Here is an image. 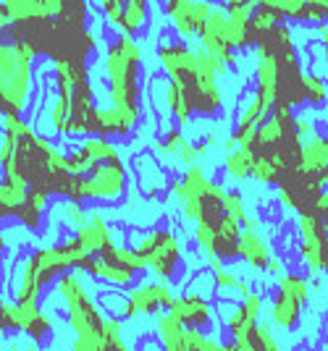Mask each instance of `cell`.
<instances>
[{
    "label": "cell",
    "instance_id": "43",
    "mask_svg": "<svg viewBox=\"0 0 328 351\" xmlns=\"http://www.w3.org/2000/svg\"><path fill=\"white\" fill-rule=\"evenodd\" d=\"M318 351H328V330H326V341H323V346H320Z\"/></svg>",
    "mask_w": 328,
    "mask_h": 351
},
{
    "label": "cell",
    "instance_id": "19",
    "mask_svg": "<svg viewBox=\"0 0 328 351\" xmlns=\"http://www.w3.org/2000/svg\"><path fill=\"white\" fill-rule=\"evenodd\" d=\"M50 19L53 16L43 0H3V5H0V21H3L5 32L11 27L37 24V21H50Z\"/></svg>",
    "mask_w": 328,
    "mask_h": 351
},
{
    "label": "cell",
    "instance_id": "22",
    "mask_svg": "<svg viewBox=\"0 0 328 351\" xmlns=\"http://www.w3.org/2000/svg\"><path fill=\"white\" fill-rule=\"evenodd\" d=\"M71 351H134V349L124 341V320L108 317L103 336L74 338Z\"/></svg>",
    "mask_w": 328,
    "mask_h": 351
},
{
    "label": "cell",
    "instance_id": "5",
    "mask_svg": "<svg viewBox=\"0 0 328 351\" xmlns=\"http://www.w3.org/2000/svg\"><path fill=\"white\" fill-rule=\"evenodd\" d=\"M40 53L30 43L0 45V105L3 116H21L32 110L34 95V69L32 60Z\"/></svg>",
    "mask_w": 328,
    "mask_h": 351
},
{
    "label": "cell",
    "instance_id": "2",
    "mask_svg": "<svg viewBox=\"0 0 328 351\" xmlns=\"http://www.w3.org/2000/svg\"><path fill=\"white\" fill-rule=\"evenodd\" d=\"M158 58L163 66V73L171 79V84L187 95L192 103L194 116L215 118L224 110V95L218 89V73L224 76L229 69L218 66L208 53L200 47L192 50L181 43L163 40L158 47Z\"/></svg>",
    "mask_w": 328,
    "mask_h": 351
},
{
    "label": "cell",
    "instance_id": "36",
    "mask_svg": "<svg viewBox=\"0 0 328 351\" xmlns=\"http://www.w3.org/2000/svg\"><path fill=\"white\" fill-rule=\"evenodd\" d=\"M3 349L5 351H40V346H34L30 338H24V336H3Z\"/></svg>",
    "mask_w": 328,
    "mask_h": 351
},
{
    "label": "cell",
    "instance_id": "6",
    "mask_svg": "<svg viewBox=\"0 0 328 351\" xmlns=\"http://www.w3.org/2000/svg\"><path fill=\"white\" fill-rule=\"evenodd\" d=\"M56 296L63 304V317L69 330L76 338L103 336L108 315L97 304V296H92L87 289V273L71 270L56 283Z\"/></svg>",
    "mask_w": 328,
    "mask_h": 351
},
{
    "label": "cell",
    "instance_id": "34",
    "mask_svg": "<svg viewBox=\"0 0 328 351\" xmlns=\"http://www.w3.org/2000/svg\"><path fill=\"white\" fill-rule=\"evenodd\" d=\"M281 24H283V19L276 14V11L257 5V11H255L253 19H250V29H253V34H255V43H257L260 34H268V32H273L276 27H281Z\"/></svg>",
    "mask_w": 328,
    "mask_h": 351
},
{
    "label": "cell",
    "instance_id": "16",
    "mask_svg": "<svg viewBox=\"0 0 328 351\" xmlns=\"http://www.w3.org/2000/svg\"><path fill=\"white\" fill-rule=\"evenodd\" d=\"M168 312H171L184 328L202 330V333L213 330L215 315H218L210 299H202V296H194V293H187V291H181L179 296L174 299V304H171Z\"/></svg>",
    "mask_w": 328,
    "mask_h": 351
},
{
    "label": "cell",
    "instance_id": "14",
    "mask_svg": "<svg viewBox=\"0 0 328 351\" xmlns=\"http://www.w3.org/2000/svg\"><path fill=\"white\" fill-rule=\"evenodd\" d=\"M82 273H87L92 280H97V283H105V286H110V289H121V291H129V289H134L137 283H142V276L134 273V270H129V267H124L119 265L108 252L103 254H95V257H87L82 267H79Z\"/></svg>",
    "mask_w": 328,
    "mask_h": 351
},
{
    "label": "cell",
    "instance_id": "29",
    "mask_svg": "<svg viewBox=\"0 0 328 351\" xmlns=\"http://www.w3.org/2000/svg\"><path fill=\"white\" fill-rule=\"evenodd\" d=\"M56 220H60L66 228H71V231H79L87 220H90V213H84V207L82 202H74V199H60L58 205L53 207V213H50Z\"/></svg>",
    "mask_w": 328,
    "mask_h": 351
},
{
    "label": "cell",
    "instance_id": "32",
    "mask_svg": "<svg viewBox=\"0 0 328 351\" xmlns=\"http://www.w3.org/2000/svg\"><path fill=\"white\" fill-rule=\"evenodd\" d=\"M302 89H305V105L310 108H320L328 100V84L326 79L315 76V73H305L302 76Z\"/></svg>",
    "mask_w": 328,
    "mask_h": 351
},
{
    "label": "cell",
    "instance_id": "9",
    "mask_svg": "<svg viewBox=\"0 0 328 351\" xmlns=\"http://www.w3.org/2000/svg\"><path fill=\"white\" fill-rule=\"evenodd\" d=\"M129 191V171L124 160H108L95 171L79 178V199L76 202H121Z\"/></svg>",
    "mask_w": 328,
    "mask_h": 351
},
{
    "label": "cell",
    "instance_id": "11",
    "mask_svg": "<svg viewBox=\"0 0 328 351\" xmlns=\"http://www.w3.org/2000/svg\"><path fill=\"white\" fill-rule=\"evenodd\" d=\"M263 307H266V299L257 291H253L247 299H218L215 302V312L231 341H239L253 333L257 322L263 320Z\"/></svg>",
    "mask_w": 328,
    "mask_h": 351
},
{
    "label": "cell",
    "instance_id": "26",
    "mask_svg": "<svg viewBox=\"0 0 328 351\" xmlns=\"http://www.w3.org/2000/svg\"><path fill=\"white\" fill-rule=\"evenodd\" d=\"M27 199H30V189L27 186H19L14 181L3 178V184H0V213H3V218L19 220Z\"/></svg>",
    "mask_w": 328,
    "mask_h": 351
},
{
    "label": "cell",
    "instance_id": "8",
    "mask_svg": "<svg viewBox=\"0 0 328 351\" xmlns=\"http://www.w3.org/2000/svg\"><path fill=\"white\" fill-rule=\"evenodd\" d=\"M0 328L3 336H24L40 349L56 338V320L43 309V304H16L14 299H3L0 304Z\"/></svg>",
    "mask_w": 328,
    "mask_h": 351
},
{
    "label": "cell",
    "instance_id": "37",
    "mask_svg": "<svg viewBox=\"0 0 328 351\" xmlns=\"http://www.w3.org/2000/svg\"><path fill=\"white\" fill-rule=\"evenodd\" d=\"M137 351H165L163 343L158 341V336H142L137 343Z\"/></svg>",
    "mask_w": 328,
    "mask_h": 351
},
{
    "label": "cell",
    "instance_id": "40",
    "mask_svg": "<svg viewBox=\"0 0 328 351\" xmlns=\"http://www.w3.org/2000/svg\"><path fill=\"white\" fill-rule=\"evenodd\" d=\"M266 276H273V278H281L283 276V260L276 254L273 260L268 263V270H266Z\"/></svg>",
    "mask_w": 328,
    "mask_h": 351
},
{
    "label": "cell",
    "instance_id": "30",
    "mask_svg": "<svg viewBox=\"0 0 328 351\" xmlns=\"http://www.w3.org/2000/svg\"><path fill=\"white\" fill-rule=\"evenodd\" d=\"M97 304L103 307V312L108 317H116V320L126 322V309H129V296L121 289H100L97 291Z\"/></svg>",
    "mask_w": 328,
    "mask_h": 351
},
{
    "label": "cell",
    "instance_id": "18",
    "mask_svg": "<svg viewBox=\"0 0 328 351\" xmlns=\"http://www.w3.org/2000/svg\"><path fill=\"white\" fill-rule=\"evenodd\" d=\"M155 152H158V158H168V160H176L181 165H197V160L208 152V145L205 142H200V145H192L184 132L179 129H168L163 132V136L155 142Z\"/></svg>",
    "mask_w": 328,
    "mask_h": 351
},
{
    "label": "cell",
    "instance_id": "7",
    "mask_svg": "<svg viewBox=\"0 0 328 351\" xmlns=\"http://www.w3.org/2000/svg\"><path fill=\"white\" fill-rule=\"evenodd\" d=\"M129 247L145 260L148 273H152L155 280H163L168 286H176L184 280V252L179 236L171 228H150L134 234Z\"/></svg>",
    "mask_w": 328,
    "mask_h": 351
},
{
    "label": "cell",
    "instance_id": "42",
    "mask_svg": "<svg viewBox=\"0 0 328 351\" xmlns=\"http://www.w3.org/2000/svg\"><path fill=\"white\" fill-rule=\"evenodd\" d=\"M318 32H320V43H323V56H326V60H328V21L323 27H318Z\"/></svg>",
    "mask_w": 328,
    "mask_h": 351
},
{
    "label": "cell",
    "instance_id": "35",
    "mask_svg": "<svg viewBox=\"0 0 328 351\" xmlns=\"http://www.w3.org/2000/svg\"><path fill=\"white\" fill-rule=\"evenodd\" d=\"M226 210H229V213H231V215H234V218H237L239 223H242V226H244L247 220L253 218V215L247 213V205H244V197H242L239 191H229V197H226Z\"/></svg>",
    "mask_w": 328,
    "mask_h": 351
},
{
    "label": "cell",
    "instance_id": "39",
    "mask_svg": "<svg viewBox=\"0 0 328 351\" xmlns=\"http://www.w3.org/2000/svg\"><path fill=\"white\" fill-rule=\"evenodd\" d=\"M313 210L323 218V223H328V189L315 199V205H313Z\"/></svg>",
    "mask_w": 328,
    "mask_h": 351
},
{
    "label": "cell",
    "instance_id": "15",
    "mask_svg": "<svg viewBox=\"0 0 328 351\" xmlns=\"http://www.w3.org/2000/svg\"><path fill=\"white\" fill-rule=\"evenodd\" d=\"M215 5L208 0H165V14L181 37H194L205 29Z\"/></svg>",
    "mask_w": 328,
    "mask_h": 351
},
{
    "label": "cell",
    "instance_id": "17",
    "mask_svg": "<svg viewBox=\"0 0 328 351\" xmlns=\"http://www.w3.org/2000/svg\"><path fill=\"white\" fill-rule=\"evenodd\" d=\"M299 173L307 176L318 191L328 189V134L315 132L307 142H302Z\"/></svg>",
    "mask_w": 328,
    "mask_h": 351
},
{
    "label": "cell",
    "instance_id": "41",
    "mask_svg": "<svg viewBox=\"0 0 328 351\" xmlns=\"http://www.w3.org/2000/svg\"><path fill=\"white\" fill-rule=\"evenodd\" d=\"M244 5H257V0H224L226 11H234V8H244Z\"/></svg>",
    "mask_w": 328,
    "mask_h": 351
},
{
    "label": "cell",
    "instance_id": "24",
    "mask_svg": "<svg viewBox=\"0 0 328 351\" xmlns=\"http://www.w3.org/2000/svg\"><path fill=\"white\" fill-rule=\"evenodd\" d=\"M134 171L137 184H139V189L145 191V197H158L161 191L171 189V181L165 178L158 160L152 158V152H142L139 158H134Z\"/></svg>",
    "mask_w": 328,
    "mask_h": 351
},
{
    "label": "cell",
    "instance_id": "1",
    "mask_svg": "<svg viewBox=\"0 0 328 351\" xmlns=\"http://www.w3.org/2000/svg\"><path fill=\"white\" fill-rule=\"evenodd\" d=\"M3 178L27 189H43L56 176L66 173V155L50 139L40 136L21 116H3ZM50 197V194H47Z\"/></svg>",
    "mask_w": 328,
    "mask_h": 351
},
{
    "label": "cell",
    "instance_id": "33",
    "mask_svg": "<svg viewBox=\"0 0 328 351\" xmlns=\"http://www.w3.org/2000/svg\"><path fill=\"white\" fill-rule=\"evenodd\" d=\"M184 291L194 293V296H202V299H213V296H218L213 270H200V273H194L192 278L184 283Z\"/></svg>",
    "mask_w": 328,
    "mask_h": 351
},
{
    "label": "cell",
    "instance_id": "20",
    "mask_svg": "<svg viewBox=\"0 0 328 351\" xmlns=\"http://www.w3.org/2000/svg\"><path fill=\"white\" fill-rule=\"evenodd\" d=\"M302 307H307V304H302L297 296H292V293L283 291V289H276L268 304L270 325L276 330H281V333L297 330V325L302 322Z\"/></svg>",
    "mask_w": 328,
    "mask_h": 351
},
{
    "label": "cell",
    "instance_id": "38",
    "mask_svg": "<svg viewBox=\"0 0 328 351\" xmlns=\"http://www.w3.org/2000/svg\"><path fill=\"white\" fill-rule=\"evenodd\" d=\"M47 5V11H50V16L53 19H63V14H66V3L69 0H43Z\"/></svg>",
    "mask_w": 328,
    "mask_h": 351
},
{
    "label": "cell",
    "instance_id": "12",
    "mask_svg": "<svg viewBox=\"0 0 328 351\" xmlns=\"http://www.w3.org/2000/svg\"><path fill=\"white\" fill-rule=\"evenodd\" d=\"M129 296V309H126V320H137V317H158L171 309L176 293L174 286H168L163 280H142L134 289L126 291Z\"/></svg>",
    "mask_w": 328,
    "mask_h": 351
},
{
    "label": "cell",
    "instance_id": "4",
    "mask_svg": "<svg viewBox=\"0 0 328 351\" xmlns=\"http://www.w3.org/2000/svg\"><path fill=\"white\" fill-rule=\"evenodd\" d=\"M103 69L108 79V105L142 116V87H139L142 47L132 34H121L108 47Z\"/></svg>",
    "mask_w": 328,
    "mask_h": 351
},
{
    "label": "cell",
    "instance_id": "23",
    "mask_svg": "<svg viewBox=\"0 0 328 351\" xmlns=\"http://www.w3.org/2000/svg\"><path fill=\"white\" fill-rule=\"evenodd\" d=\"M76 239L82 241V247L87 252V257H95V254H103L105 249H110L116 241H113V231L110 226L105 223V218L100 213H90V220L76 231Z\"/></svg>",
    "mask_w": 328,
    "mask_h": 351
},
{
    "label": "cell",
    "instance_id": "13",
    "mask_svg": "<svg viewBox=\"0 0 328 351\" xmlns=\"http://www.w3.org/2000/svg\"><path fill=\"white\" fill-rule=\"evenodd\" d=\"M119 149L110 139H103V136H87L82 145L76 147L74 152L66 155V165H69V173L82 178L90 171H95L97 165H103L108 160H119Z\"/></svg>",
    "mask_w": 328,
    "mask_h": 351
},
{
    "label": "cell",
    "instance_id": "21",
    "mask_svg": "<svg viewBox=\"0 0 328 351\" xmlns=\"http://www.w3.org/2000/svg\"><path fill=\"white\" fill-rule=\"evenodd\" d=\"M273 249L266 241V236H260V228H244L242 239H239V260L253 267L257 273H266L268 263L273 260Z\"/></svg>",
    "mask_w": 328,
    "mask_h": 351
},
{
    "label": "cell",
    "instance_id": "10",
    "mask_svg": "<svg viewBox=\"0 0 328 351\" xmlns=\"http://www.w3.org/2000/svg\"><path fill=\"white\" fill-rule=\"evenodd\" d=\"M299 234V260L305 263L310 276H328V234L323 218L310 210L297 218Z\"/></svg>",
    "mask_w": 328,
    "mask_h": 351
},
{
    "label": "cell",
    "instance_id": "3",
    "mask_svg": "<svg viewBox=\"0 0 328 351\" xmlns=\"http://www.w3.org/2000/svg\"><path fill=\"white\" fill-rule=\"evenodd\" d=\"M84 260H87V252L76 236H69L50 247L34 249L16 263L11 278L5 280V286L11 289V299L16 304L40 307L47 289L56 286L66 273L79 270Z\"/></svg>",
    "mask_w": 328,
    "mask_h": 351
},
{
    "label": "cell",
    "instance_id": "44",
    "mask_svg": "<svg viewBox=\"0 0 328 351\" xmlns=\"http://www.w3.org/2000/svg\"><path fill=\"white\" fill-rule=\"evenodd\" d=\"M297 351H313V349H305V346H299V349Z\"/></svg>",
    "mask_w": 328,
    "mask_h": 351
},
{
    "label": "cell",
    "instance_id": "28",
    "mask_svg": "<svg viewBox=\"0 0 328 351\" xmlns=\"http://www.w3.org/2000/svg\"><path fill=\"white\" fill-rule=\"evenodd\" d=\"M253 165H255V158L247 147H234L231 152H226L224 171H226V176L234 178V181L253 178Z\"/></svg>",
    "mask_w": 328,
    "mask_h": 351
},
{
    "label": "cell",
    "instance_id": "25",
    "mask_svg": "<svg viewBox=\"0 0 328 351\" xmlns=\"http://www.w3.org/2000/svg\"><path fill=\"white\" fill-rule=\"evenodd\" d=\"M213 278H215V289H218V299H247L253 293V286L247 280L226 270V265L221 260H208Z\"/></svg>",
    "mask_w": 328,
    "mask_h": 351
},
{
    "label": "cell",
    "instance_id": "27",
    "mask_svg": "<svg viewBox=\"0 0 328 351\" xmlns=\"http://www.w3.org/2000/svg\"><path fill=\"white\" fill-rule=\"evenodd\" d=\"M148 16H150L148 0H124V11H121V24H119L121 34H132L134 37L137 32L145 29Z\"/></svg>",
    "mask_w": 328,
    "mask_h": 351
},
{
    "label": "cell",
    "instance_id": "31",
    "mask_svg": "<svg viewBox=\"0 0 328 351\" xmlns=\"http://www.w3.org/2000/svg\"><path fill=\"white\" fill-rule=\"evenodd\" d=\"M276 289H283V291H289L292 296H297L302 304H307L310 296H313L310 276H299V273H283L281 278H279V283H276Z\"/></svg>",
    "mask_w": 328,
    "mask_h": 351
}]
</instances>
